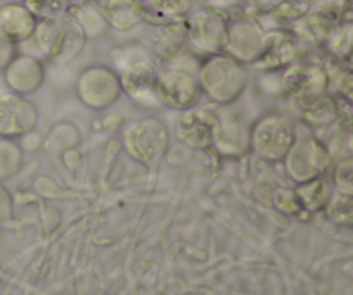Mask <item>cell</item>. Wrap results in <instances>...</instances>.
I'll use <instances>...</instances> for the list:
<instances>
[{"instance_id": "cell-12", "label": "cell", "mask_w": 353, "mask_h": 295, "mask_svg": "<svg viewBox=\"0 0 353 295\" xmlns=\"http://www.w3.org/2000/svg\"><path fill=\"white\" fill-rule=\"evenodd\" d=\"M293 116L299 117L305 128H327L340 120L341 107L334 97L326 92H310L300 90L293 92L290 102Z\"/></svg>"}, {"instance_id": "cell-18", "label": "cell", "mask_w": 353, "mask_h": 295, "mask_svg": "<svg viewBox=\"0 0 353 295\" xmlns=\"http://www.w3.org/2000/svg\"><path fill=\"white\" fill-rule=\"evenodd\" d=\"M102 12L107 26L116 31L133 30L143 21V7L140 0H93Z\"/></svg>"}, {"instance_id": "cell-16", "label": "cell", "mask_w": 353, "mask_h": 295, "mask_svg": "<svg viewBox=\"0 0 353 295\" xmlns=\"http://www.w3.org/2000/svg\"><path fill=\"white\" fill-rule=\"evenodd\" d=\"M296 57V38L286 30L268 31L265 48L261 57L254 62L255 68L262 71H274L286 68Z\"/></svg>"}, {"instance_id": "cell-2", "label": "cell", "mask_w": 353, "mask_h": 295, "mask_svg": "<svg viewBox=\"0 0 353 295\" xmlns=\"http://www.w3.org/2000/svg\"><path fill=\"white\" fill-rule=\"evenodd\" d=\"M123 59H117L119 79L123 93H126L134 104L145 109L161 107L159 99V71L148 59L143 48L130 47L121 52Z\"/></svg>"}, {"instance_id": "cell-5", "label": "cell", "mask_w": 353, "mask_h": 295, "mask_svg": "<svg viewBox=\"0 0 353 295\" xmlns=\"http://www.w3.org/2000/svg\"><path fill=\"white\" fill-rule=\"evenodd\" d=\"M33 38L41 54L57 64H68L78 57L88 40L69 14L38 21Z\"/></svg>"}, {"instance_id": "cell-24", "label": "cell", "mask_w": 353, "mask_h": 295, "mask_svg": "<svg viewBox=\"0 0 353 295\" xmlns=\"http://www.w3.org/2000/svg\"><path fill=\"white\" fill-rule=\"evenodd\" d=\"M23 3L38 21L64 16L71 7V0H23Z\"/></svg>"}, {"instance_id": "cell-3", "label": "cell", "mask_w": 353, "mask_h": 295, "mask_svg": "<svg viewBox=\"0 0 353 295\" xmlns=\"http://www.w3.org/2000/svg\"><path fill=\"white\" fill-rule=\"evenodd\" d=\"M296 124L281 113H268L254 121L248 130V149L259 159L281 162L296 138Z\"/></svg>"}, {"instance_id": "cell-17", "label": "cell", "mask_w": 353, "mask_h": 295, "mask_svg": "<svg viewBox=\"0 0 353 295\" xmlns=\"http://www.w3.org/2000/svg\"><path fill=\"white\" fill-rule=\"evenodd\" d=\"M38 19L26 9L23 2H9L0 6V35L12 44H21L33 38Z\"/></svg>"}, {"instance_id": "cell-26", "label": "cell", "mask_w": 353, "mask_h": 295, "mask_svg": "<svg viewBox=\"0 0 353 295\" xmlns=\"http://www.w3.org/2000/svg\"><path fill=\"white\" fill-rule=\"evenodd\" d=\"M286 0H245L248 7L257 14H272Z\"/></svg>"}, {"instance_id": "cell-10", "label": "cell", "mask_w": 353, "mask_h": 295, "mask_svg": "<svg viewBox=\"0 0 353 295\" xmlns=\"http://www.w3.org/2000/svg\"><path fill=\"white\" fill-rule=\"evenodd\" d=\"M265 40H268V31L255 19H250V17L230 19L226 45L223 52L240 61L241 64H254L264 52Z\"/></svg>"}, {"instance_id": "cell-1", "label": "cell", "mask_w": 353, "mask_h": 295, "mask_svg": "<svg viewBox=\"0 0 353 295\" xmlns=\"http://www.w3.org/2000/svg\"><path fill=\"white\" fill-rule=\"evenodd\" d=\"M202 95L216 106L234 104L248 85L247 66L228 55L226 52L200 59L196 69Z\"/></svg>"}, {"instance_id": "cell-15", "label": "cell", "mask_w": 353, "mask_h": 295, "mask_svg": "<svg viewBox=\"0 0 353 295\" xmlns=\"http://www.w3.org/2000/svg\"><path fill=\"white\" fill-rule=\"evenodd\" d=\"M350 0H310L309 9L303 14V24L310 37L323 41L333 28L348 19Z\"/></svg>"}, {"instance_id": "cell-13", "label": "cell", "mask_w": 353, "mask_h": 295, "mask_svg": "<svg viewBox=\"0 0 353 295\" xmlns=\"http://www.w3.org/2000/svg\"><path fill=\"white\" fill-rule=\"evenodd\" d=\"M38 109L17 93L0 95V138H24L37 130Z\"/></svg>"}, {"instance_id": "cell-19", "label": "cell", "mask_w": 353, "mask_h": 295, "mask_svg": "<svg viewBox=\"0 0 353 295\" xmlns=\"http://www.w3.org/2000/svg\"><path fill=\"white\" fill-rule=\"evenodd\" d=\"M143 21L157 26L181 23L190 14V0H140Z\"/></svg>"}, {"instance_id": "cell-27", "label": "cell", "mask_w": 353, "mask_h": 295, "mask_svg": "<svg viewBox=\"0 0 353 295\" xmlns=\"http://www.w3.org/2000/svg\"><path fill=\"white\" fill-rule=\"evenodd\" d=\"M10 207H12L10 193L7 192L6 187L0 185V225H3L10 218Z\"/></svg>"}, {"instance_id": "cell-6", "label": "cell", "mask_w": 353, "mask_h": 295, "mask_svg": "<svg viewBox=\"0 0 353 295\" xmlns=\"http://www.w3.org/2000/svg\"><path fill=\"white\" fill-rule=\"evenodd\" d=\"M183 24H185L186 47L195 57L203 59L224 50L230 19L219 9L205 7L196 10L188 14Z\"/></svg>"}, {"instance_id": "cell-4", "label": "cell", "mask_w": 353, "mask_h": 295, "mask_svg": "<svg viewBox=\"0 0 353 295\" xmlns=\"http://www.w3.org/2000/svg\"><path fill=\"white\" fill-rule=\"evenodd\" d=\"M169 135L164 121L157 117H141V120L130 121L121 131V142L133 161L138 164L157 166L165 158L169 151Z\"/></svg>"}, {"instance_id": "cell-28", "label": "cell", "mask_w": 353, "mask_h": 295, "mask_svg": "<svg viewBox=\"0 0 353 295\" xmlns=\"http://www.w3.org/2000/svg\"><path fill=\"white\" fill-rule=\"evenodd\" d=\"M307 2H310V0H307Z\"/></svg>"}, {"instance_id": "cell-22", "label": "cell", "mask_w": 353, "mask_h": 295, "mask_svg": "<svg viewBox=\"0 0 353 295\" xmlns=\"http://www.w3.org/2000/svg\"><path fill=\"white\" fill-rule=\"evenodd\" d=\"M326 50L338 61H350L352 55V21L345 19L326 35L323 40Z\"/></svg>"}, {"instance_id": "cell-8", "label": "cell", "mask_w": 353, "mask_h": 295, "mask_svg": "<svg viewBox=\"0 0 353 295\" xmlns=\"http://www.w3.org/2000/svg\"><path fill=\"white\" fill-rule=\"evenodd\" d=\"M281 162L286 166L290 178L296 183H303L324 176L331 166V154L326 145L310 131L300 133V130H296L295 144Z\"/></svg>"}, {"instance_id": "cell-23", "label": "cell", "mask_w": 353, "mask_h": 295, "mask_svg": "<svg viewBox=\"0 0 353 295\" xmlns=\"http://www.w3.org/2000/svg\"><path fill=\"white\" fill-rule=\"evenodd\" d=\"M24 162L23 147L16 140L0 138V182L16 176Z\"/></svg>"}, {"instance_id": "cell-7", "label": "cell", "mask_w": 353, "mask_h": 295, "mask_svg": "<svg viewBox=\"0 0 353 295\" xmlns=\"http://www.w3.org/2000/svg\"><path fill=\"white\" fill-rule=\"evenodd\" d=\"M196 69L199 66L190 68L179 55L165 62V69L159 73V99L162 106L179 113L199 106L203 95Z\"/></svg>"}, {"instance_id": "cell-11", "label": "cell", "mask_w": 353, "mask_h": 295, "mask_svg": "<svg viewBox=\"0 0 353 295\" xmlns=\"http://www.w3.org/2000/svg\"><path fill=\"white\" fill-rule=\"evenodd\" d=\"M219 123L221 120L216 111L210 109L209 106H195L188 111H183L179 116L176 124V138L186 147L207 151L212 149Z\"/></svg>"}, {"instance_id": "cell-9", "label": "cell", "mask_w": 353, "mask_h": 295, "mask_svg": "<svg viewBox=\"0 0 353 295\" xmlns=\"http://www.w3.org/2000/svg\"><path fill=\"white\" fill-rule=\"evenodd\" d=\"M76 95L79 102L88 109H109L123 95L119 75L109 66H88L79 73L76 82Z\"/></svg>"}, {"instance_id": "cell-21", "label": "cell", "mask_w": 353, "mask_h": 295, "mask_svg": "<svg viewBox=\"0 0 353 295\" xmlns=\"http://www.w3.org/2000/svg\"><path fill=\"white\" fill-rule=\"evenodd\" d=\"M186 47V37H185V24L174 23V24H164L159 26L157 40H155V50L161 61L169 62L174 59L176 55L181 54L183 48Z\"/></svg>"}, {"instance_id": "cell-14", "label": "cell", "mask_w": 353, "mask_h": 295, "mask_svg": "<svg viewBox=\"0 0 353 295\" xmlns=\"http://www.w3.org/2000/svg\"><path fill=\"white\" fill-rule=\"evenodd\" d=\"M7 88L17 95H30L37 92L45 79V68L40 59L26 54H16V57L2 71Z\"/></svg>"}, {"instance_id": "cell-25", "label": "cell", "mask_w": 353, "mask_h": 295, "mask_svg": "<svg viewBox=\"0 0 353 295\" xmlns=\"http://www.w3.org/2000/svg\"><path fill=\"white\" fill-rule=\"evenodd\" d=\"M16 54H17L16 44H12L9 38L0 35V73H2L3 69L7 68V64L16 57Z\"/></svg>"}, {"instance_id": "cell-20", "label": "cell", "mask_w": 353, "mask_h": 295, "mask_svg": "<svg viewBox=\"0 0 353 295\" xmlns=\"http://www.w3.org/2000/svg\"><path fill=\"white\" fill-rule=\"evenodd\" d=\"M68 14L79 24L86 38L102 37L107 28H109L93 0H86V2L78 3V6H71Z\"/></svg>"}]
</instances>
